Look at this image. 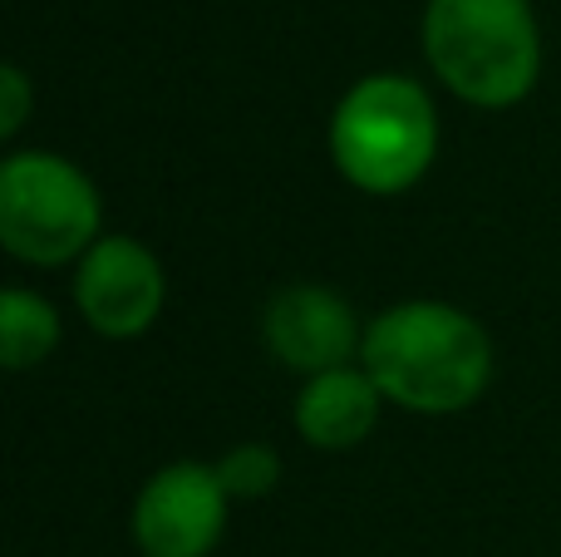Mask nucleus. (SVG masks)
<instances>
[{
    "instance_id": "1",
    "label": "nucleus",
    "mask_w": 561,
    "mask_h": 557,
    "mask_svg": "<svg viewBox=\"0 0 561 557\" xmlns=\"http://www.w3.org/2000/svg\"><path fill=\"white\" fill-rule=\"evenodd\" d=\"M359 355L379 395L419 414L468 410L493 375L483 326L448 302H404L379 311Z\"/></svg>"
},
{
    "instance_id": "2",
    "label": "nucleus",
    "mask_w": 561,
    "mask_h": 557,
    "mask_svg": "<svg viewBox=\"0 0 561 557\" xmlns=\"http://www.w3.org/2000/svg\"><path fill=\"white\" fill-rule=\"evenodd\" d=\"M424 55L458 99L507 109L533 94L542 39L527 0H434L424 15Z\"/></svg>"
},
{
    "instance_id": "3",
    "label": "nucleus",
    "mask_w": 561,
    "mask_h": 557,
    "mask_svg": "<svg viewBox=\"0 0 561 557\" xmlns=\"http://www.w3.org/2000/svg\"><path fill=\"white\" fill-rule=\"evenodd\" d=\"M438 148L434 99L404 75H369L330 118L335 168L365 193H404L428 173Z\"/></svg>"
},
{
    "instance_id": "4",
    "label": "nucleus",
    "mask_w": 561,
    "mask_h": 557,
    "mask_svg": "<svg viewBox=\"0 0 561 557\" xmlns=\"http://www.w3.org/2000/svg\"><path fill=\"white\" fill-rule=\"evenodd\" d=\"M0 242L30 266H59L99 242V193L59 154H15L0 168Z\"/></svg>"
},
{
    "instance_id": "5",
    "label": "nucleus",
    "mask_w": 561,
    "mask_h": 557,
    "mask_svg": "<svg viewBox=\"0 0 561 557\" xmlns=\"http://www.w3.org/2000/svg\"><path fill=\"white\" fill-rule=\"evenodd\" d=\"M227 499L217 469L168 464L144 484L134 509V538L144 557H207L227 528Z\"/></svg>"
},
{
    "instance_id": "6",
    "label": "nucleus",
    "mask_w": 561,
    "mask_h": 557,
    "mask_svg": "<svg viewBox=\"0 0 561 557\" xmlns=\"http://www.w3.org/2000/svg\"><path fill=\"white\" fill-rule=\"evenodd\" d=\"M75 302L99 336H138L163 311V266L134 237H99L79 262Z\"/></svg>"
},
{
    "instance_id": "7",
    "label": "nucleus",
    "mask_w": 561,
    "mask_h": 557,
    "mask_svg": "<svg viewBox=\"0 0 561 557\" xmlns=\"http://www.w3.org/2000/svg\"><path fill=\"white\" fill-rule=\"evenodd\" d=\"M262 336L266 351L280 365L306 375L340 371V365H350L355 345H365L355 311L325 286H286V292H276L262 316Z\"/></svg>"
},
{
    "instance_id": "8",
    "label": "nucleus",
    "mask_w": 561,
    "mask_h": 557,
    "mask_svg": "<svg viewBox=\"0 0 561 557\" xmlns=\"http://www.w3.org/2000/svg\"><path fill=\"white\" fill-rule=\"evenodd\" d=\"M379 400H385L379 385L369 380V371H355V365L310 375L296 400V430L316 450H350L375 430Z\"/></svg>"
},
{
    "instance_id": "9",
    "label": "nucleus",
    "mask_w": 561,
    "mask_h": 557,
    "mask_svg": "<svg viewBox=\"0 0 561 557\" xmlns=\"http://www.w3.org/2000/svg\"><path fill=\"white\" fill-rule=\"evenodd\" d=\"M59 341V316L35 292H5L0 296V351L10 371L39 365Z\"/></svg>"
},
{
    "instance_id": "10",
    "label": "nucleus",
    "mask_w": 561,
    "mask_h": 557,
    "mask_svg": "<svg viewBox=\"0 0 561 557\" xmlns=\"http://www.w3.org/2000/svg\"><path fill=\"white\" fill-rule=\"evenodd\" d=\"M217 479H222V489L232 493V499H262V493L276 489L280 459L266 444H242V450H232L217 464Z\"/></svg>"
},
{
    "instance_id": "11",
    "label": "nucleus",
    "mask_w": 561,
    "mask_h": 557,
    "mask_svg": "<svg viewBox=\"0 0 561 557\" xmlns=\"http://www.w3.org/2000/svg\"><path fill=\"white\" fill-rule=\"evenodd\" d=\"M0 94H5V109H0V138H10L20 124H25V109H30V84L15 65L0 69Z\"/></svg>"
}]
</instances>
